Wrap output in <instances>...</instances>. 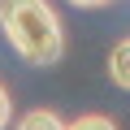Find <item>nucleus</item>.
<instances>
[{
	"label": "nucleus",
	"instance_id": "f257e3e1",
	"mask_svg": "<svg viewBox=\"0 0 130 130\" xmlns=\"http://www.w3.org/2000/svg\"><path fill=\"white\" fill-rule=\"evenodd\" d=\"M0 30L26 65H56L65 52L61 18L48 0H0Z\"/></svg>",
	"mask_w": 130,
	"mask_h": 130
},
{
	"label": "nucleus",
	"instance_id": "f03ea898",
	"mask_svg": "<svg viewBox=\"0 0 130 130\" xmlns=\"http://www.w3.org/2000/svg\"><path fill=\"white\" fill-rule=\"evenodd\" d=\"M108 78H113L121 91H130V39H121V43L108 52Z\"/></svg>",
	"mask_w": 130,
	"mask_h": 130
},
{
	"label": "nucleus",
	"instance_id": "7ed1b4c3",
	"mask_svg": "<svg viewBox=\"0 0 130 130\" xmlns=\"http://www.w3.org/2000/svg\"><path fill=\"white\" fill-rule=\"evenodd\" d=\"M18 130H70L52 108H30V113H22L18 117Z\"/></svg>",
	"mask_w": 130,
	"mask_h": 130
},
{
	"label": "nucleus",
	"instance_id": "20e7f679",
	"mask_svg": "<svg viewBox=\"0 0 130 130\" xmlns=\"http://www.w3.org/2000/svg\"><path fill=\"white\" fill-rule=\"evenodd\" d=\"M70 130H117V121L104 117V113H83V117L70 121Z\"/></svg>",
	"mask_w": 130,
	"mask_h": 130
},
{
	"label": "nucleus",
	"instance_id": "39448f33",
	"mask_svg": "<svg viewBox=\"0 0 130 130\" xmlns=\"http://www.w3.org/2000/svg\"><path fill=\"white\" fill-rule=\"evenodd\" d=\"M13 121V100H9V91H5V83H0V130H5Z\"/></svg>",
	"mask_w": 130,
	"mask_h": 130
},
{
	"label": "nucleus",
	"instance_id": "423d86ee",
	"mask_svg": "<svg viewBox=\"0 0 130 130\" xmlns=\"http://www.w3.org/2000/svg\"><path fill=\"white\" fill-rule=\"evenodd\" d=\"M78 9H104V5H113V0H74Z\"/></svg>",
	"mask_w": 130,
	"mask_h": 130
}]
</instances>
